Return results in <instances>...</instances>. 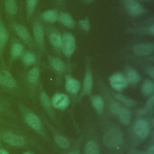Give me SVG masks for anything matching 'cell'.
Wrapping results in <instances>:
<instances>
[{"instance_id": "obj_17", "label": "cell", "mask_w": 154, "mask_h": 154, "mask_svg": "<svg viewBox=\"0 0 154 154\" xmlns=\"http://www.w3.org/2000/svg\"><path fill=\"white\" fill-rule=\"evenodd\" d=\"M58 22L63 26L69 29H73L76 25L74 17L70 13L66 11H59Z\"/></svg>"}, {"instance_id": "obj_20", "label": "cell", "mask_w": 154, "mask_h": 154, "mask_svg": "<svg viewBox=\"0 0 154 154\" xmlns=\"http://www.w3.org/2000/svg\"><path fill=\"white\" fill-rule=\"evenodd\" d=\"M4 9L5 14L13 19L18 12V4L17 0H3Z\"/></svg>"}, {"instance_id": "obj_4", "label": "cell", "mask_w": 154, "mask_h": 154, "mask_svg": "<svg viewBox=\"0 0 154 154\" xmlns=\"http://www.w3.org/2000/svg\"><path fill=\"white\" fill-rule=\"evenodd\" d=\"M45 28L39 20H35L32 25V37L34 45L40 50L45 49Z\"/></svg>"}, {"instance_id": "obj_28", "label": "cell", "mask_w": 154, "mask_h": 154, "mask_svg": "<svg viewBox=\"0 0 154 154\" xmlns=\"http://www.w3.org/2000/svg\"><path fill=\"white\" fill-rule=\"evenodd\" d=\"M117 116L119 117L120 122L123 125H128L130 123L131 120V114L128 108L122 106Z\"/></svg>"}, {"instance_id": "obj_30", "label": "cell", "mask_w": 154, "mask_h": 154, "mask_svg": "<svg viewBox=\"0 0 154 154\" xmlns=\"http://www.w3.org/2000/svg\"><path fill=\"white\" fill-rule=\"evenodd\" d=\"M79 28L85 32H88L91 30V23L90 20L88 17H84L79 19L76 22Z\"/></svg>"}, {"instance_id": "obj_18", "label": "cell", "mask_w": 154, "mask_h": 154, "mask_svg": "<svg viewBox=\"0 0 154 154\" xmlns=\"http://www.w3.org/2000/svg\"><path fill=\"white\" fill-rule=\"evenodd\" d=\"M48 61L52 69L57 73H63L67 69L66 64L57 56H49Z\"/></svg>"}, {"instance_id": "obj_23", "label": "cell", "mask_w": 154, "mask_h": 154, "mask_svg": "<svg viewBox=\"0 0 154 154\" xmlns=\"http://www.w3.org/2000/svg\"><path fill=\"white\" fill-rule=\"evenodd\" d=\"M128 84L135 85L141 81V76L138 72L132 67H128L125 75Z\"/></svg>"}, {"instance_id": "obj_6", "label": "cell", "mask_w": 154, "mask_h": 154, "mask_svg": "<svg viewBox=\"0 0 154 154\" xmlns=\"http://www.w3.org/2000/svg\"><path fill=\"white\" fill-rule=\"evenodd\" d=\"M103 140L105 146L109 147H116L122 144L123 136L119 129L113 128L105 133Z\"/></svg>"}, {"instance_id": "obj_34", "label": "cell", "mask_w": 154, "mask_h": 154, "mask_svg": "<svg viewBox=\"0 0 154 154\" xmlns=\"http://www.w3.org/2000/svg\"><path fill=\"white\" fill-rule=\"evenodd\" d=\"M122 107V106L117 102H112L110 105L111 111L112 112L113 114L117 115V116L119 114Z\"/></svg>"}, {"instance_id": "obj_44", "label": "cell", "mask_w": 154, "mask_h": 154, "mask_svg": "<svg viewBox=\"0 0 154 154\" xmlns=\"http://www.w3.org/2000/svg\"><path fill=\"white\" fill-rule=\"evenodd\" d=\"M141 154H146V153H141Z\"/></svg>"}, {"instance_id": "obj_2", "label": "cell", "mask_w": 154, "mask_h": 154, "mask_svg": "<svg viewBox=\"0 0 154 154\" xmlns=\"http://www.w3.org/2000/svg\"><path fill=\"white\" fill-rule=\"evenodd\" d=\"M17 82L5 64L0 66V88L8 92H13L17 88Z\"/></svg>"}, {"instance_id": "obj_43", "label": "cell", "mask_w": 154, "mask_h": 154, "mask_svg": "<svg viewBox=\"0 0 154 154\" xmlns=\"http://www.w3.org/2000/svg\"><path fill=\"white\" fill-rule=\"evenodd\" d=\"M57 1H63V0H57Z\"/></svg>"}, {"instance_id": "obj_8", "label": "cell", "mask_w": 154, "mask_h": 154, "mask_svg": "<svg viewBox=\"0 0 154 154\" xmlns=\"http://www.w3.org/2000/svg\"><path fill=\"white\" fill-rule=\"evenodd\" d=\"M131 51L135 55L140 57H150L154 53V42H144L133 45Z\"/></svg>"}, {"instance_id": "obj_10", "label": "cell", "mask_w": 154, "mask_h": 154, "mask_svg": "<svg viewBox=\"0 0 154 154\" xmlns=\"http://www.w3.org/2000/svg\"><path fill=\"white\" fill-rule=\"evenodd\" d=\"M24 45L22 42L16 39L11 38L9 51V63L11 64L14 61L20 59L25 51Z\"/></svg>"}, {"instance_id": "obj_41", "label": "cell", "mask_w": 154, "mask_h": 154, "mask_svg": "<svg viewBox=\"0 0 154 154\" xmlns=\"http://www.w3.org/2000/svg\"><path fill=\"white\" fill-rule=\"evenodd\" d=\"M22 154H33V153L30 152H24V153H23Z\"/></svg>"}, {"instance_id": "obj_15", "label": "cell", "mask_w": 154, "mask_h": 154, "mask_svg": "<svg viewBox=\"0 0 154 154\" xmlns=\"http://www.w3.org/2000/svg\"><path fill=\"white\" fill-rule=\"evenodd\" d=\"M51 100L52 106L55 108L60 110L65 109L70 104V99L69 96L62 93L55 94Z\"/></svg>"}, {"instance_id": "obj_31", "label": "cell", "mask_w": 154, "mask_h": 154, "mask_svg": "<svg viewBox=\"0 0 154 154\" xmlns=\"http://www.w3.org/2000/svg\"><path fill=\"white\" fill-rule=\"evenodd\" d=\"M56 144L61 148L66 149L70 146L69 141L67 138L61 135H56L54 138Z\"/></svg>"}, {"instance_id": "obj_25", "label": "cell", "mask_w": 154, "mask_h": 154, "mask_svg": "<svg viewBox=\"0 0 154 154\" xmlns=\"http://www.w3.org/2000/svg\"><path fill=\"white\" fill-rule=\"evenodd\" d=\"M141 90L142 93L146 96H150L153 94L154 91V82L152 79L150 78L146 79L142 82L141 86Z\"/></svg>"}, {"instance_id": "obj_39", "label": "cell", "mask_w": 154, "mask_h": 154, "mask_svg": "<svg viewBox=\"0 0 154 154\" xmlns=\"http://www.w3.org/2000/svg\"><path fill=\"white\" fill-rule=\"evenodd\" d=\"M68 154H81L78 151H72L69 152Z\"/></svg>"}, {"instance_id": "obj_13", "label": "cell", "mask_w": 154, "mask_h": 154, "mask_svg": "<svg viewBox=\"0 0 154 154\" xmlns=\"http://www.w3.org/2000/svg\"><path fill=\"white\" fill-rule=\"evenodd\" d=\"M24 120L26 123L34 131L40 132L42 130V123L40 118L35 113L27 111L24 114Z\"/></svg>"}, {"instance_id": "obj_5", "label": "cell", "mask_w": 154, "mask_h": 154, "mask_svg": "<svg viewBox=\"0 0 154 154\" xmlns=\"http://www.w3.org/2000/svg\"><path fill=\"white\" fill-rule=\"evenodd\" d=\"M122 2L126 11L131 17H140L147 13V9L137 0H122Z\"/></svg>"}, {"instance_id": "obj_42", "label": "cell", "mask_w": 154, "mask_h": 154, "mask_svg": "<svg viewBox=\"0 0 154 154\" xmlns=\"http://www.w3.org/2000/svg\"><path fill=\"white\" fill-rule=\"evenodd\" d=\"M83 1H85L87 2H91L93 0H83Z\"/></svg>"}, {"instance_id": "obj_36", "label": "cell", "mask_w": 154, "mask_h": 154, "mask_svg": "<svg viewBox=\"0 0 154 154\" xmlns=\"http://www.w3.org/2000/svg\"><path fill=\"white\" fill-rule=\"evenodd\" d=\"M154 104V95H151L149 98L148 99L147 102H146V107L147 109H151L153 106Z\"/></svg>"}, {"instance_id": "obj_9", "label": "cell", "mask_w": 154, "mask_h": 154, "mask_svg": "<svg viewBox=\"0 0 154 154\" xmlns=\"http://www.w3.org/2000/svg\"><path fill=\"white\" fill-rule=\"evenodd\" d=\"M108 81L111 88L119 92L126 88L129 85L125 75L120 72H115L112 74L109 77Z\"/></svg>"}, {"instance_id": "obj_27", "label": "cell", "mask_w": 154, "mask_h": 154, "mask_svg": "<svg viewBox=\"0 0 154 154\" xmlns=\"http://www.w3.org/2000/svg\"><path fill=\"white\" fill-rule=\"evenodd\" d=\"M91 101L94 109L98 113H102L104 109V102L102 97L99 95H94L92 96Z\"/></svg>"}, {"instance_id": "obj_22", "label": "cell", "mask_w": 154, "mask_h": 154, "mask_svg": "<svg viewBox=\"0 0 154 154\" xmlns=\"http://www.w3.org/2000/svg\"><path fill=\"white\" fill-rule=\"evenodd\" d=\"M20 59L25 66L29 67L36 63L37 57L35 52L31 51H25Z\"/></svg>"}, {"instance_id": "obj_29", "label": "cell", "mask_w": 154, "mask_h": 154, "mask_svg": "<svg viewBox=\"0 0 154 154\" xmlns=\"http://www.w3.org/2000/svg\"><path fill=\"white\" fill-rule=\"evenodd\" d=\"M85 154H99V146L94 140L87 141L85 146Z\"/></svg>"}, {"instance_id": "obj_26", "label": "cell", "mask_w": 154, "mask_h": 154, "mask_svg": "<svg viewBox=\"0 0 154 154\" xmlns=\"http://www.w3.org/2000/svg\"><path fill=\"white\" fill-rule=\"evenodd\" d=\"M39 0H26L25 1V9H26V17L29 20L35 11L38 5Z\"/></svg>"}, {"instance_id": "obj_38", "label": "cell", "mask_w": 154, "mask_h": 154, "mask_svg": "<svg viewBox=\"0 0 154 154\" xmlns=\"http://www.w3.org/2000/svg\"><path fill=\"white\" fill-rule=\"evenodd\" d=\"M0 154H10L9 152L4 149H0Z\"/></svg>"}, {"instance_id": "obj_35", "label": "cell", "mask_w": 154, "mask_h": 154, "mask_svg": "<svg viewBox=\"0 0 154 154\" xmlns=\"http://www.w3.org/2000/svg\"><path fill=\"white\" fill-rule=\"evenodd\" d=\"M146 73L151 78H154V67L153 66H149L146 69Z\"/></svg>"}, {"instance_id": "obj_7", "label": "cell", "mask_w": 154, "mask_h": 154, "mask_svg": "<svg viewBox=\"0 0 154 154\" xmlns=\"http://www.w3.org/2000/svg\"><path fill=\"white\" fill-rule=\"evenodd\" d=\"M94 84L93 75L90 64V61L88 59L86 62L85 70L84 75L82 84H81V97L90 95L91 93Z\"/></svg>"}, {"instance_id": "obj_37", "label": "cell", "mask_w": 154, "mask_h": 154, "mask_svg": "<svg viewBox=\"0 0 154 154\" xmlns=\"http://www.w3.org/2000/svg\"><path fill=\"white\" fill-rule=\"evenodd\" d=\"M5 102L0 99V114L5 109Z\"/></svg>"}, {"instance_id": "obj_40", "label": "cell", "mask_w": 154, "mask_h": 154, "mask_svg": "<svg viewBox=\"0 0 154 154\" xmlns=\"http://www.w3.org/2000/svg\"><path fill=\"white\" fill-rule=\"evenodd\" d=\"M137 1H143V2H151V1H152V0H137Z\"/></svg>"}, {"instance_id": "obj_24", "label": "cell", "mask_w": 154, "mask_h": 154, "mask_svg": "<svg viewBox=\"0 0 154 154\" xmlns=\"http://www.w3.org/2000/svg\"><path fill=\"white\" fill-rule=\"evenodd\" d=\"M40 75V70L38 67L34 66L28 71L26 75V81L31 85L37 84Z\"/></svg>"}, {"instance_id": "obj_12", "label": "cell", "mask_w": 154, "mask_h": 154, "mask_svg": "<svg viewBox=\"0 0 154 154\" xmlns=\"http://www.w3.org/2000/svg\"><path fill=\"white\" fill-rule=\"evenodd\" d=\"M1 139L4 143L13 147H22L26 143V140L22 136L10 131L4 132L2 134Z\"/></svg>"}, {"instance_id": "obj_32", "label": "cell", "mask_w": 154, "mask_h": 154, "mask_svg": "<svg viewBox=\"0 0 154 154\" xmlns=\"http://www.w3.org/2000/svg\"><path fill=\"white\" fill-rule=\"evenodd\" d=\"M40 100L43 106L49 109L52 106L51 100L49 99L48 95L45 91H42L40 94Z\"/></svg>"}, {"instance_id": "obj_11", "label": "cell", "mask_w": 154, "mask_h": 154, "mask_svg": "<svg viewBox=\"0 0 154 154\" xmlns=\"http://www.w3.org/2000/svg\"><path fill=\"white\" fill-rule=\"evenodd\" d=\"M9 38L8 31L0 13V61L3 64H4V55Z\"/></svg>"}, {"instance_id": "obj_1", "label": "cell", "mask_w": 154, "mask_h": 154, "mask_svg": "<svg viewBox=\"0 0 154 154\" xmlns=\"http://www.w3.org/2000/svg\"><path fill=\"white\" fill-rule=\"evenodd\" d=\"M9 25L12 31L23 43L30 48L33 46L34 43L32 34L26 26L13 19H10Z\"/></svg>"}, {"instance_id": "obj_33", "label": "cell", "mask_w": 154, "mask_h": 154, "mask_svg": "<svg viewBox=\"0 0 154 154\" xmlns=\"http://www.w3.org/2000/svg\"><path fill=\"white\" fill-rule=\"evenodd\" d=\"M115 97L119 101L123 103L128 106H132L135 104V102L132 99L126 96H125L122 94H115Z\"/></svg>"}, {"instance_id": "obj_16", "label": "cell", "mask_w": 154, "mask_h": 154, "mask_svg": "<svg viewBox=\"0 0 154 154\" xmlns=\"http://www.w3.org/2000/svg\"><path fill=\"white\" fill-rule=\"evenodd\" d=\"M134 130L135 134L139 138L145 139L149 134L150 125L146 120L140 119L135 122Z\"/></svg>"}, {"instance_id": "obj_21", "label": "cell", "mask_w": 154, "mask_h": 154, "mask_svg": "<svg viewBox=\"0 0 154 154\" xmlns=\"http://www.w3.org/2000/svg\"><path fill=\"white\" fill-rule=\"evenodd\" d=\"M59 11L54 8L47 9L40 14V19L49 23H54L58 22Z\"/></svg>"}, {"instance_id": "obj_14", "label": "cell", "mask_w": 154, "mask_h": 154, "mask_svg": "<svg viewBox=\"0 0 154 154\" xmlns=\"http://www.w3.org/2000/svg\"><path fill=\"white\" fill-rule=\"evenodd\" d=\"M64 86L66 90L73 95L77 94L81 89V84L80 81L70 75H66Z\"/></svg>"}, {"instance_id": "obj_19", "label": "cell", "mask_w": 154, "mask_h": 154, "mask_svg": "<svg viewBox=\"0 0 154 154\" xmlns=\"http://www.w3.org/2000/svg\"><path fill=\"white\" fill-rule=\"evenodd\" d=\"M48 40L53 48L57 51H61L62 46V34L57 30H52L49 32Z\"/></svg>"}, {"instance_id": "obj_3", "label": "cell", "mask_w": 154, "mask_h": 154, "mask_svg": "<svg viewBox=\"0 0 154 154\" xmlns=\"http://www.w3.org/2000/svg\"><path fill=\"white\" fill-rule=\"evenodd\" d=\"M76 48V39L72 33L65 32L62 34V46L61 52L65 57L70 58L75 54Z\"/></svg>"}]
</instances>
